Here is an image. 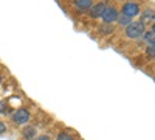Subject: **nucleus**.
I'll list each match as a JSON object with an SVG mask.
<instances>
[{
    "label": "nucleus",
    "mask_w": 155,
    "mask_h": 140,
    "mask_svg": "<svg viewBox=\"0 0 155 140\" xmlns=\"http://www.w3.org/2000/svg\"><path fill=\"white\" fill-rule=\"evenodd\" d=\"M12 120H14V123L17 125H25V123H28L30 120V112L27 109H17L14 112V115H12Z\"/></svg>",
    "instance_id": "7ed1b4c3"
},
{
    "label": "nucleus",
    "mask_w": 155,
    "mask_h": 140,
    "mask_svg": "<svg viewBox=\"0 0 155 140\" xmlns=\"http://www.w3.org/2000/svg\"><path fill=\"white\" fill-rule=\"evenodd\" d=\"M118 23L120 25H123V27H127V25H130L132 23V17H129V16H126V14H118Z\"/></svg>",
    "instance_id": "1a4fd4ad"
},
{
    "label": "nucleus",
    "mask_w": 155,
    "mask_h": 140,
    "mask_svg": "<svg viewBox=\"0 0 155 140\" xmlns=\"http://www.w3.org/2000/svg\"><path fill=\"white\" fill-rule=\"evenodd\" d=\"M141 22H143L144 25H146V23H153V22H155V11L150 9V8L144 9L143 14H141Z\"/></svg>",
    "instance_id": "39448f33"
},
{
    "label": "nucleus",
    "mask_w": 155,
    "mask_h": 140,
    "mask_svg": "<svg viewBox=\"0 0 155 140\" xmlns=\"http://www.w3.org/2000/svg\"><path fill=\"white\" fill-rule=\"evenodd\" d=\"M3 112H6V103L0 101V114H3Z\"/></svg>",
    "instance_id": "4468645a"
},
{
    "label": "nucleus",
    "mask_w": 155,
    "mask_h": 140,
    "mask_svg": "<svg viewBox=\"0 0 155 140\" xmlns=\"http://www.w3.org/2000/svg\"><path fill=\"white\" fill-rule=\"evenodd\" d=\"M101 19L104 23H113L116 19H118V11H116L113 6H107L104 9V12L101 14Z\"/></svg>",
    "instance_id": "f03ea898"
},
{
    "label": "nucleus",
    "mask_w": 155,
    "mask_h": 140,
    "mask_svg": "<svg viewBox=\"0 0 155 140\" xmlns=\"http://www.w3.org/2000/svg\"><path fill=\"white\" fill-rule=\"evenodd\" d=\"M123 14H126V16H129V17H134V16L140 14V6H138V3H135V2H127V3H124V6H123Z\"/></svg>",
    "instance_id": "20e7f679"
},
{
    "label": "nucleus",
    "mask_w": 155,
    "mask_h": 140,
    "mask_svg": "<svg viewBox=\"0 0 155 140\" xmlns=\"http://www.w3.org/2000/svg\"><path fill=\"white\" fill-rule=\"evenodd\" d=\"M74 6L81 11H85L88 8H92V0H74Z\"/></svg>",
    "instance_id": "6e6552de"
},
{
    "label": "nucleus",
    "mask_w": 155,
    "mask_h": 140,
    "mask_svg": "<svg viewBox=\"0 0 155 140\" xmlns=\"http://www.w3.org/2000/svg\"><path fill=\"white\" fill-rule=\"evenodd\" d=\"M22 135L25 140H34L36 138V128H33V126H27L23 131H22Z\"/></svg>",
    "instance_id": "0eeeda50"
},
{
    "label": "nucleus",
    "mask_w": 155,
    "mask_h": 140,
    "mask_svg": "<svg viewBox=\"0 0 155 140\" xmlns=\"http://www.w3.org/2000/svg\"><path fill=\"white\" fill-rule=\"evenodd\" d=\"M0 83H2V75H0Z\"/></svg>",
    "instance_id": "a211bd4d"
},
{
    "label": "nucleus",
    "mask_w": 155,
    "mask_h": 140,
    "mask_svg": "<svg viewBox=\"0 0 155 140\" xmlns=\"http://www.w3.org/2000/svg\"><path fill=\"white\" fill-rule=\"evenodd\" d=\"M147 55H149L150 58H155V42L147 45Z\"/></svg>",
    "instance_id": "ddd939ff"
},
{
    "label": "nucleus",
    "mask_w": 155,
    "mask_h": 140,
    "mask_svg": "<svg viewBox=\"0 0 155 140\" xmlns=\"http://www.w3.org/2000/svg\"><path fill=\"white\" fill-rule=\"evenodd\" d=\"M58 140H74V138H73V135L68 134V132H61V134L58 135Z\"/></svg>",
    "instance_id": "f8f14e48"
},
{
    "label": "nucleus",
    "mask_w": 155,
    "mask_h": 140,
    "mask_svg": "<svg viewBox=\"0 0 155 140\" xmlns=\"http://www.w3.org/2000/svg\"><path fill=\"white\" fill-rule=\"evenodd\" d=\"M152 31H153V33H155V22H153V23H152Z\"/></svg>",
    "instance_id": "f3484780"
},
{
    "label": "nucleus",
    "mask_w": 155,
    "mask_h": 140,
    "mask_svg": "<svg viewBox=\"0 0 155 140\" xmlns=\"http://www.w3.org/2000/svg\"><path fill=\"white\" fill-rule=\"evenodd\" d=\"M106 8H107V6H106L104 2H99V3H96L92 9H90V16H92V17H101V14L104 12Z\"/></svg>",
    "instance_id": "423d86ee"
},
{
    "label": "nucleus",
    "mask_w": 155,
    "mask_h": 140,
    "mask_svg": "<svg viewBox=\"0 0 155 140\" xmlns=\"http://www.w3.org/2000/svg\"><path fill=\"white\" fill-rule=\"evenodd\" d=\"M99 31H101L102 34H109V33L113 31V27H110V23H104V25L99 28Z\"/></svg>",
    "instance_id": "9b49d317"
},
{
    "label": "nucleus",
    "mask_w": 155,
    "mask_h": 140,
    "mask_svg": "<svg viewBox=\"0 0 155 140\" xmlns=\"http://www.w3.org/2000/svg\"><path fill=\"white\" fill-rule=\"evenodd\" d=\"M146 33V27L143 22H132L130 25L126 27V36L129 39H138Z\"/></svg>",
    "instance_id": "f257e3e1"
},
{
    "label": "nucleus",
    "mask_w": 155,
    "mask_h": 140,
    "mask_svg": "<svg viewBox=\"0 0 155 140\" xmlns=\"http://www.w3.org/2000/svg\"><path fill=\"white\" fill-rule=\"evenodd\" d=\"M143 39L146 41V42H149V44H153L155 42V33L150 30V31H146L144 34H143Z\"/></svg>",
    "instance_id": "9d476101"
},
{
    "label": "nucleus",
    "mask_w": 155,
    "mask_h": 140,
    "mask_svg": "<svg viewBox=\"0 0 155 140\" xmlns=\"http://www.w3.org/2000/svg\"><path fill=\"white\" fill-rule=\"evenodd\" d=\"M6 131V126H5V123L3 121H0V134H3Z\"/></svg>",
    "instance_id": "2eb2a0df"
},
{
    "label": "nucleus",
    "mask_w": 155,
    "mask_h": 140,
    "mask_svg": "<svg viewBox=\"0 0 155 140\" xmlns=\"http://www.w3.org/2000/svg\"><path fill=\"white\" fill-rule=\"evenodd\" d=\"M36 140H51V138H50L48 135H41V137H37Z\"/></svg>",
    "instance_id": "dca6fc26"
}]
</instances>
